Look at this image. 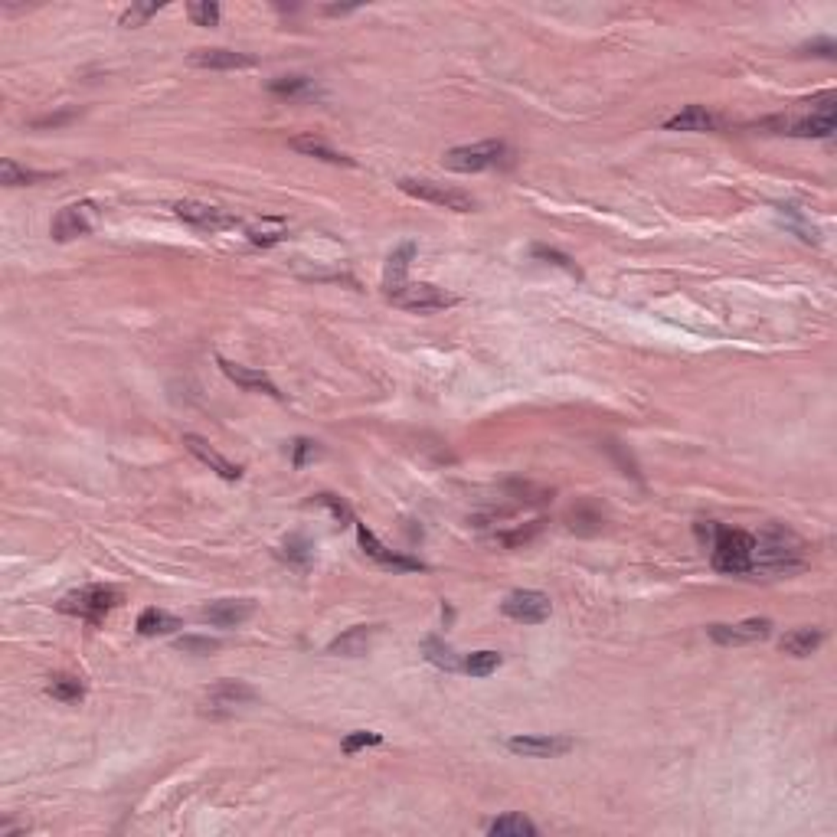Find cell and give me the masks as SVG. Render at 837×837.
<instances>
[{"mask_svg":"<svg viewBox=\"0 0 837 837\" xmlns=\"http://www.w3.org/2000/svg\"><path fill=\"white\" fill-rule=\"evenodd\" d=\"M752 540H756V547H752L749 573L785 576L804 566V543L782 523H769L759 537Z\"/></svg>","mask_w":837,"mask_h":837,"instance_id":"cell-1","label":"cell"},{"mask_svg":"<svg viewBox=\"0 0 837 837\" xmlns=\"http://www.w3.org/2000/svg\"><path fill=\"white\" fill-rule=\"evenodd\" d=\"M752 547H756L752 533L719 527L717 523V533H713V540H710V547H707L710 563H713L717 573L743 576V573H749V566H752Z\"/></svg>","mask_w":837,"mask_h":837,"instance_id":"cell-2","label":"cell"},{"mask_svg":"<svg viewBox=\"0 0 837 837\" xmlns=\"http://www.w3.org/2000/svg\"><path fill=\"white\" fill-rule=\"evenodd\" d=\"M837 99L834 92H824L818 99H812V108L798 115V118H772L769 125L778 128V135H795V137H831L837 125Z\"/></svg>","mask_w":837,"mask_h":837,"instance_id":"cell-3","label":"cell"},{"mask_svg":"<svg viewBox=\"0 0 837 837\" xmlns=\"http://www.w3.org/2000/svg\"><path fill=\"white\" fill-rule=\"evenodd\" d=\"M121 598L125 596H121V589H115V586H82V589L69 592V596L60 598V612L86 618V622H92V625H102L111 608L121 606Z\"/></svg>","mask_w":837,"mask_h":837,"instance_id":"cell-4","label":"cell"},{"mask_svg":"<svg viewBox=\"0 0 837 837\" xmlns=\"http://www.w3.org/2000/svg\"><path fill=\"white\" fill-rule=\"evenodd\" d=\"M386 298L393 301L396 308L416 311V315L445 311V308H452V305H458V298H455V295H448L445 288H438V285H428V282H406V285H400V288L386 291Z\"/></svg>","mask_w":837,"mask_h":837,"instance_id":"cell-5","label":"cell"},{"mask_svg":"<svg viewBox=\"0 0 837 837\" xmlns=\"http://www.w3.org/2000/svg\"><path fill=\"white\" fill-rule=\"evenodd\" d=\"M400 190L402 193H409V197H416V200H426V203L455 210V213H471V210L478 206L471 193H465V190H458V187H445V183H436V180L406 177V180H400Z\"/></svg>","mask_w":837,"mask_h":837,"instance_id":"cell-6","label":"cell"},{"mask_svg":"<svg viewBox=\"0 0 837 837\" xmlns=\"http://www.w3.org/2000/svg\"><path fill=\"white\" fill-rule=\"evenodd\" d=\"M504 151H507L504 141H481V145L452 147V151L442 157V164H445V171L478 174V171H487V167H494V164H501Z\"/></svg>","mask_w":837,"mask_h":837,"instance_id":"cell-7","label":"cell"},{"mask_svg":"<svg viewBox=\"0 0 837 837\" xmlns=\"http://www.w3.org/2000/svg\"><path fill=\"white\" fill-rule=\"evenodd\" d=\"M501 612H504L507 618H513V622L540 625V622H547V618H550V612H553V602H550L547 592L517 589V592H511L504 602H501Z\"/></svg>","mask_w":837,"mask_h":837,"instance_id":"cell-8","label":"cell"},{"mask_svg":"<svg viewBox=\"0 0 837 837\" xmlns=\"http://www.w3.org/2000/svg\"><path fill=\"white\" fill-rule=\"evenodd\" d=\"M259 693L249 687V683H240V681H220L213 687V691L206 693L203 701V710L206 713H213V717H226V713H236L240 707H246V703L256 701Z\"/></svg>","mask_w":837,"mask_h":837,"instance_id":"cell-9","label":"cell"},{"mask_svg":"<svg viewBox=\"0 0 837 837\" xmlns=\"http://www.w3.org/2000/svg\"><path fill=\"white\" fill-rule=\"evenodd\" d=\"M707 635L717 644H756V641H766L772 635V622L769 618H746V622L736 625H710Z\"/></svg>","mask_w":837,"mask_h":837,"instance_id":"cell-10","label":"cell"},{"mask_svg":"<svg viewBox=\"0 0 837 837\" xmlns=\"http://www.w3.org/2000/svg\"><path fill=\"white\" fill-rule=\"evenodd\" d=\"M573 746L576 743L569 736H513V739H507V749L527 756V759H556V756H566Z\"/></svg>","mask_w":837,"mask_h":837,"instance_id":"cell-11","label":"cell"},{"mask_svg":"<svg viewBox=\"0 0 837 837\" xmlns=\"http://www.w3.org/2000/svg\"><path fill=\"white\" fill-rule=\"evenodd\" d=\"M92 226H95V206L72 203V206H66V210H60V216L52 220L50 232L56 242H69V240H79V236L92 232Z\"/></svg>","mask_w":837,"mask_h":837,"instance_id":"cell-12","label":"cell"},{"mask_svg":"<svg viewBox=\"0 0 837 837\" xmlns=\"http://www.w3.org/2000/svg\"><path fill=\"white\" fill-rule=\"evenodd\" d=\"M174 213L180 216V220H187L190 226H197V230H226V226H236V220H232L230 213H222L220 206H210V203H197V200H180L177 206H174Z\"/></svg>","mask_w":837,"mask_h":837,"instance_id":"cell-13","label":"cell"},{"mask_svg":"<svg viewBox=\"0 0 837 837\" xmlns=\"http://www.w3.org/2000/svg\"><path fill=\"white\" fill-rule=\"evenodd\" d=\"M249 616H252V602H246V598H220V602L200 608V618L213 628H240Z\"/></svg>","mask_w":837,"mask_h":837,"instance_id":"cell-14","label":"cell"},{"mask_svg":"<svg viewBox=\"0 0 837 837\" xmlns=\"http://www.w3.org/2000/svg\"><path fill=\"white\" fill-rule=\"evenodd\" d=\"M357 537H360V547H363V553L370 556V560H376L380 566H386V569H406V573H416V569H426V566L418 563V560H409V556L402 553H393V550H386L380 540L373 537V530H367L363 523L357 527Z\"/></svg>","mask_w":837,"mask_h":837,"instance_id":"cell-15","label":"cell"},{"mask_svg":"<svg viewBox=\"0 0 837 837\" xmlns=\"http://www.w3.org/2000/svg\"><path fill=\"white\" fill-rule=\"evenodd\" d=\"M183 445L190 448V455H193V458H200V462H203L210 471H216L220 478H226V481H240V478H242V468H240V465H232L230 458H222V455L216 452V448H213L210 442H206V438H200V436H183Z\"/></svg>","mask_w":837,"mask_h":837,"instance_id":"cell-16","label":"cell"},{"mask_svg":"<svg viewBox=\"0 0 837 837\" xmlns=\"http://www.w3.org/2000/svg\"><path fill=\"white\" fill-rule=\"evenodd\" d=\"M220 370H222L226 376H230V380H232L236 386L249 390V393H265V396H275V400H282V393H278V386H275L265 373H259V370L242 367V363H232V360H222V357H220Z\"/></svg>","mask_w":837,"mask_h":837,"instance_id":"cell-17","label":"cell"},{"mask_svg":"<svg viewBox=\"0 0 837 837\" xmlns=\"http://www.w3.org/2000/svg\"><path fill=\"white\" fill-rule=\"evenodd\" d=\"M719 125V118L703 105H687L683 111H677L674 118L664 121L667 131H713Z\"/></svg>","mask_w":837,"mask_h":837,"instance_id":"cell-18","label":"cell"},{"mask_svg":"<svg viewBox=\"0 0 837 837\" xmlns=\"http://www.w3.org/2000/svg\"><path fill=\"white\" fill-rule=\"evenodd\" d=\"M190 62L200 69H249L256 60L236 50H193Z\"/></svg>","mask_w":837,"mask_h":837,"instance_id":"cell-19","label":"cell"},{"mask_svg":"<svg viewBox=\"0 0 837 837\" xmlns=\"http://www.w3.org/2000/svg\"><path fill=\"white\" fill-rule=\"evenodd\" d=\"M412 259H416V242H402L400 249L390 252V259H386V272H383V288L386 291L406 285V272H409Z\"/></svg>","mask_w":837,"mask_h":837,"instance_id":"cell-20","label":"cell"},{"mask_svg":"<svg viewBox=\"0 0 837 837\" xmlns=\"http://www.w3.org/2000/svg\"><path fill=\"white\" fill-rule=\"evenodd\" d=\"M180 628V618L171 616V612H164V608H145L141 616H137V635H145V638H157V635H171Z\"/></svg>","mask_w":837,"mask_h":837,"instance_id":"cell-21","label":"cell"},{"mask_svg":"<svg viewBox=\"0 0 837 837\" xmlns=\"http://www.w3.org/2000/svg\"><path fill=\"white\" fill-rule=\"evenodd\" d=\"M370 638H373V628H367V625H357V628H351L347 635L334 638L327 651H331V654H343V658H360V654H367Z\"/></svg>","mask_w":837,"mask_h":837,"instance_id":"cell-22","label":"cell"},{"mask_svg":"<svg viewBox=\"0 0 837 837\" xmlns=\"http://www.w3.org/2000/svg\"><path fill=\"white\" fill-rule=\"evenodd\" d=\"M288 147H295L298 155H308V157H317V161H327V164H343V167H353V161L347 155H341V151H334L331 145H324L321 137H291Z\"/></svg>","mask_w":837,"mask_h":837,"instance_id":"cell-23","label":"cell"},{"mask_svg":"<svg viewBox=\"0 0 837 837\" xmlns=\"http://www.w3.org/2000/svg\"><path fill=\"white\" fill-rule=\"evenodd\" d=\"M821 641H824L821 628H795L782 638V651L792 654V658H808L812 651H818Z\"/></svg>","mask_w":837,"mask_h":837,"instance_id":"cell-24","label":"cell"},{"mask_svg":"<svg viewBox=\"0 0 837 837\" xmlns=\"http://www.w3.org/2000/svg\"><path fill=\"white\" fill-rule=\"evenodd\" d=\"M268 92L285 95V99H315L321 89H317V82L308 76H278L268 82Z\"/></svg>","mask_w":837,"mask_h":837,"instance_id":"cell-25","label":"cell"},{"mask_svg":"<svg viewBox=\"0 0 837 837\" xmlns=\"http://www.w3.org/2000/svg\"><path fill=\"white\" fill-rule=\"evenodd\" d=\"M487 834L491 837H537V824L530 818H523V814H504V818H497L487 824Z\"/></svg>","mask_w":837,"mask_h":837,"instance_id":"cell-26","label":"cell"},{"mask_svg":"<svg viewBox=\"0 0 837 837\" xmlns=\"http://www.w3.org/2000/svg\"><path fill=\"white\" fill-rule=\"evenodd\" d=\"M46 693L62 703H79L86 697V683L79 681L76 674H52L50 683H46Z\"/></svg>","mask_w":837,"mask_h":837,"instance_id":"cell-27","label":"cell"},{"mask_svg":"<svg viewBox=\"0 0 837 837\" xmlns=\"http://www.w3.org/2000/svg\"><path fill=\"white\" fill-rule=\"evenodd\" d=\"M40 180H50L46 171H26L20 164L4 161L0 164V183L4 187H30V183H40Z\"/></svg>","mask_w":837,"mask_h":837,"instance_id":"cell-28","label":"cell"},{"mask_svg":"<svg viewBox=\"0 0 837 837\" xmlns=\"http://www.w3.org/2000/svg\"><path fill=\"white\" fill-rule=\"evenodd\" d=\"M501 664H504V658L497 651H475L462 661V671L471 677H491Z\"/></svg>","mask_w":837,"mask_h":837,"instance_id":"cell-29","label":"cell"},{"mask_svg":"<svg viewBox=\"0 0 837 837\" xmlns=\"http://www.w3.org/2000/svg\"><path fill=\"white\" fill-rule=\"evenodd\" d=\"M422 651H426V658L432 661L436 667H442V671H458V667H462L458 654H455V651L448 648V644H445L442 638H426Z\"/></svg>","mask_w":837,"mask_h":837,"instance_id":"cell-30","label":"cell"},{"mask_svg":"<svg viewBox=\"0 0 837 837\" xmlns=\"http://www.w3.org/2000/svg\"><path fill=\"white\" fill-rule=\"evenodd\" d=\"M311 504H321V507H327V511H331L334 517H337V521L343 523V527H347V523H353V511H351V504H347V501H343V497H337V494H327V491H324V494H315V501H311Z\"/></svg>","mask_w":837,"mask_h":837,"instance_id":"cell-31","label":"cell"},{"mask_svg":"<svg viewBox=\"0 0 837 837\" xmlns=\"http://www.w3.org/2000/svg\"><path fill=\"white\" fill-rule=\"evenodd\" d=\"M187 14L197 26H216L220 24V4H213V0H197V4H190Z\"/></svg>","mask_w":837,"mask_h":837,"instance_id":"cell-32","label":"cell"},{"mask_svg":"<svg viewBox=\"0 0 837 837\" xmlns=\"http://www.w3.org/2000/svg\"><path fill=\"white\" fill-rule=\"evenodd\" d=\"M380 743H383V736L380 733H373V729H357V733H351L343 739V752L353 756V752L367 749V746H380Z\"/></svg>","mask_w":837,"mask_h":837,"instance_id":"cell-33","label":"cell"},{"mask_svg":"<svg viewBox=\"0 0 837 837\" xmlns=\"http://www.w3.org/2000/svg\"><path fill=\"white\" fill-rule=\"evenodd\" d=\"M533 256H537V259H543V262L560 265V268H566V272H569V275H579V265H576L569 256H563L560 249H550V246H533Z\"/></svg>","mask_w":837,"mask_h":837,"instance_id":"cell-34","label":"cell"},{"mask_svg":"<svg viewBox=\"0 0 837 837\" xmlns=\"http://www.w3.org/2000/svg\"><path fill=\"white\" fill-rule=\"evenodd\" d=\"M157 10H164V4H137V7H128L121 14V26H141L145 20L155 17Z\"/></svg>","mask_w":837,"mask_h":837,"instance_id":"cell-35","label":"cell"},{"mask_svg":"<svg viewBox=\"0 0 837 837\" xmlns=\"http://www.w3.org/2000/svg\"><path fill=\"white\" fill-rule=\"evenodd\" d=\"M317 455H321V448H317V442H311V438H298V442L291 445V465H295V468H301V465L317 458Z\"/></svg>","mask_w":837,"mask_h":837,"instance_id":"cell-36","label":"cell"},{"mask_svg":"<svg viewBox=\"0 0 837 837\" xmlns=\"http://www.w3.org/2000/svg\"><path fill=\"white\" fill-rule=\"evenodd\" d=\"M285 560H291V563H298V566H308V560H311V547L305 543L301 537H295V540H288L285 543Z\"/></svg>","mask_w":837,"mask_h":837,"instance_id":"cell-37","label":"cell"},{"mask_svg":"<svg viewBox=\"0 0 837 837\" xmlns=\"http://www.w3.org/2000/svg\"><path fill=\"white\" fill-rule=\"evenodd\" d=\"M540 530H543V521H533L527 530H517V533H504V537H501V543H507V547H521V543H527L530 537H537Z\"/></svg>","mask_w":837,"mask_h":837,"instance_id":"cell-38","label":"cell"},{"mask_svg":"<svg viewBox=\"0 0 837 837\" xmlns=\"http://www.w3.org/2000/svg\"><path fill=\"white\" fill-rule=\"evenodd\" d=\"M177 648L180 651H200V654H210V651L220 648V641H213V638H180Z\"/></svg>","mask_w":837,"mask_h":837,"instance_id":"cell-39","label":"cell"}]
</instances>
